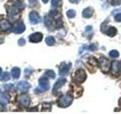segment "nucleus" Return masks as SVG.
I'll use <instances>...</instances> for the list:
<instances>
[{
  "label": "nucleus",
  "instance_id": "f257e3e1",
  "mask_svg": "<svg viewBox=\"0 0 121 114\" xmlns=\"http://www.w3.org/2000/svg\"><path fill=\"white\" fill-rule=\"evenodd\" d=\"M39 86L35 89L36 94H39L42 92H44V91H46L49 89L48 80L46 77H45V76H43V77H41L39 78Z\"/></svg>",
  "mask_w": 121,
  "mask_h": 114
},
{
  "label": "nucleus",
  "instance_id": "f03ea898",
  "mask_svg": "<svg viewBox=\"0 0 121 114\" xmlns=\"http://www.w3.org/2000/svg\"><path fill=\"white\" fill-rule=\"evenodd\" d=\"M24 5L21 2H16L12 6L9 7L8 9V14L10 17L16 16L18 14V13L23 9Z\"/></svg>",
  "mask_w": 121,
  "mask_h": 114
},
{
  "label": "nucleus",
  "instance_id": "7ed1b4c3",
  "mask_svg": "<svg viewBox=\"0 0 121 114\" xmlns=\"http://www.w3.org/2000/svg\"><path fill=\"white\" fill-rule=\"evenodd\" d=\"M98 64H99V67L101 68V70L104 73H108V72L111 69V62L108 59L105 58V57L102 56L98 60Z\"/></svg>",
  "mask_w": 121,
  "mask_h": 114
},
{
  "label": "nucleus",
  "instance_id": "20e7f679",
  "mask_svg": "<svg viewBox=\"0 0 121 114\" xmlns=\"http://www.w3.org/2000/svg\"><path fill=\"white\" fill-rule=\"evenodd\" d=\"M86 79V73L82 68H79L76 71L73 75V81L77 83H82Z\"/></svg>",
  "mask_w": 121,
  "mask_h": 114
},
{
  "label": "nucleus",
  "instance_id": "39448f33",
  "mask_svg": "<svg viewBox=\"0 0 121 114\" xmlns=\"http://www.w3.org/2000/svg\"><path fill=\"white\" fill-rule=\"evenodd\" d=\"M72 102H73V97L69 94H67L59 99L58 104L60 107H67L72 104Z\"/></svg>",
  "mask_w": 121,
  "mask_h": 114
},
{
  "label": "nucleus",
  "instance_id": "423d86ee",
  "mask_svg": "<svg viewBox=\"0 0 121 114\" xmlns=\"http://www.w3.org/2000/svg\"><path fill=\"white\" fill-rule=\"evenodd\" d=\"M71 63H68V64H66L63 62L61 65H60V68H59V73L60 75H65L68 73V71H69L70 68L71 67Z\"/></svg>",
  "mask_w": 121,
  "mask_h": 114
},
{
  "label": "nucleus",
  "instance_id": "0eeeda50",
  "mask_svg": "<svg viewBox=\"0 0 121 114\" xmlns=\"http://www.w3.org/2000/svg\"><path fill=\"white\" fill-rule=\"evenodd\" d=\"M30 22H31V24H36L41 21V18L39 17V15L36 12L32 11V12L30 13Z\"/></svg>",
  "mask_w": 121,
  "mask_h": 114
},
{
  "label": "nucleus",
  "instance_id": "6e6552de",
  "mask_svg": "<svg viewBox=\"0 0 121 114\" xmlns=\"http://www.w3.org/2000/svg\"><path fill=\"white\" fill-rule=\"evenodd\" d=\"M30 87V84L28 83L27 81H20L17 85V88L18 90L20 91H22V92H24V91H26Z\"/></svg>",
  "mask_w": 121,
  "mask_h": 114
},
{
  "label": "nucleus",
  "instance_id": "1a4fd4ad",
  "mask_svg": "<svg viewBox=\"0 0 121 114\" xmlns=\"http://www.w3.org/2000/svg\"><path fill=\"white\" fill-rule=\"evenodd\" d=\"M43 40V34L39 32L34 33L30 36V41L31 43H38Z\"/></svg>",
  "mask_w": 121,
  "mask_h": 114
},
{
  "label": "nucleus",
  "instance_id": "9d476101",
  "mask_svg": "<svg viewBox=\"0 0 121 114\" xmlns=\"http://www.w3.org/2000/svg\"><path fill=\"white\" fill-rule=\"evenodd\" d=\"M66 83V79L65 78H60L58 80V81H57L55 84V85H54V87H53V93H56L57 92V90H58V89H60V87H61L64 84Z\"/></svg>",
  "mask_w": 121,
  "mask_h": 114
},
{
  "label": "nucleus",
  "instance_id": "9b49d317",
  "mask_svg": "<svg viewBox=\"0 0 121 114\" xmlns=\"http://www.w3.org/2000/svg\"><path fill=\"white\" fill-rule=\"evenodd\" d=\"M19 103L24 106H28L30 103V99L26 95H21L19 97Z\"/></svg>",
  "mask_w": 121,
  "mask_h": 114
},
{
  "label": "nucleus",
  "instance_id": "f8f14e48",
  "mask_svg": "<svg viewBox=\"0 0 121 114\" xmlns=\"http://www.w3.org/2000/svg\"><path fill=\"white\" fill-rule=\"evenodd\" d=\"M44 21H45V25L47 26V28H48L49 29L52 30L54 28V27L55 26L54 24V21H53V18L51 16H45V19H44Z\"/></svg>",
  "mask_w": 121,
  "mask_h": 114
},
{
  "label": "nucleus",
  "instance_id": "ddd939ff",
  "mask_svg": "<svg viewBox=\"0 0 121 114\" xmlns=\"http://www.w3.org/2000/svg\"><path fill=\"white\" fill-rule=\"evenodd\" d=\"M25 30V25L22 22L18 23L17 24L15 25V27L13 29V32L16 33H21Z\"/></svg>",
  "mask_w": 121,
  "mask_h": 114
},
{
  "label": "nucleus",
  "instance_id": "4468645a",
  "mask_svg": "<svg viewBox=\"0 0 121 114\" xmlns=\"http://www.w3.org/2000/svg\"><path fill=\"white\" fill-rule=\"evenodd\" d=\"M93 13H94V9L92 8L89 7V8H86V9H85L82 11V16L86 18H89L92 16Z\"/></svg>",
  "mask_w": 121,
  "mask_h": 114
},
{
  "label": "nucleus",
  "instance_id": "2eb2a0df",
  "mask_svg": "<svg viewBox=\"0 0 121 114\" xmlns=\"http://www.w3.org/2000/svg\"><path fill=\"white\" fill-rule=\"evenodd\" d=\"M113 71L116 74H121V62H113L112 64Z\"/></svg>",
  "mask_w": 121,
  "mask_h": 114
},
{
  "label": "nucleus",
  "instance_id": "dca6fc26",
  "mask_svg": "<svg viewBox=\"0 0 121 114\" xmlns=\"http://www.w3.org/2000/svg\"><path fill=\"white\" fill-rule=\"evenodd\" d=\"M0 28H1L2 30H9L11 28V25L7 20L3 19V20L0 21Z\"/></svg>",
  "mask_w": 121,
  "mask_h": 114
},
{
  "label": "nucleus",
  "instance_id": "f3484780",
  "mask_svg": "<svg viewBox=\"0 0 121 114\" xmlns=\"http://www.w3.org/2000/svg\"><path fill=\"white\" fill-rule=\"evenodd\" d=\"M8 102H9V97L7 95L4 93H0V104L5 106Z\"/></svg>",
  "mask_w": 121,
  "mask_h": 114
},
{
  "label": "nucleus",
  "instance_id": "a211bd4d",
  "mask_svg": "<svg viewBox=\"0 0 121 114\" xmlns=\"http://www.w3.org/2000/svg\"><path fill=\"white\" fill-rule=\"evenodd\" d=\"M11 75H12L14 78H18L21 75V69L17 67L12 68V70H11Z\"/></svg>",
  "mask_w": 121,
  "mask_h": 114
},
{
  "label": "nucleus",
  "instance_id": "6ab92c4d",
  "mask_svg": "<svg viewBox=\"0 0 121 114\" xmlns=\"http://www.w3.org/2000/svg\"><path fill=\"white\" fill-rule=\"evenodd\" d=\"M117 32V30L113 28V27H111V28H108V30H106V33L108 34L109 37H114Z\"/></svg>",
  "mask_w": 121,
  "mask_h": 114
},
{
  "label": "nucleus",
  "instance_id": "aec40b11",
  "mask_svg": "<svg viewBox=\"0 0 121 114\" xmlns=\"http://www.w3.org/2000/svg\"><path fill=\"white\" fill-rule=\"evenodd\" d=\"M89 49V50H90V51H95V50H96L97 49V46L96 45H95V44H91L90 46H86V45H84L83 47L81 48V49Z\"/></svg>",
  "mask_w": 121,
  "mask_h": 114
},
{
  "label": "nucleus",
  "instance_id": "412c9836",
  "mask_svg": "<svg viewBox=\"0 0 121 114\" xmlns=\"http://www.w3.org/2000/svg\"><path fill=\"white\" fill-rule=\"evenodd\" d=\"M45 43L48 46H53L55 43V40L53 37H48L46 39H45Z\"/></svg>",
  "mask_w": 121,
  "mask_h": 114
},
{
  "label": "nucleus",
  "instance_id": "4be33fe9",
  "mask_svg": "<svg viewBox=\"0 0 121 114\" xmlns=\"http://www.w3.org/2000/svg\"><path fill=\"white\" fill-rule=\"evenodd\" d=\"M62 5V0H52V5L53 7H60Z\"/></svg>",
  "mask_w": 121,
  "mask_h": 114
},
{
  "label": "nucleus",
  "instance_id": "5701e85b",
  "mask_svg": "<svg viewBox=\"0 0 121 114\" xmlns=\"http://www.w3.org/2000/svg\"><path fill=\"white\" fill-rule=\"evenodd\" d=\"M10 79V75L9 72H4L3 75H2L1 77V81H8V80Z\"/></svg>",
  "mask_w": 121,
  "mask_h": 114
},
{
  "label": "nucleus",
  "instance_id": "b1692460",
  "mask_svg": "<svg viewBox=\"0 0 121 114\" xmlns=\"http://www.w3.org/2000/svg\"><path fill=\"white\" fill-rule=\"evenodd\" d=\"M67 16L69 18H73L76 16V11L74 10H68L67 11Z\"/></svg>",
  "mask_w": 121,
  "mask_h": 114
},
{
  "label": "nucleus",
  "instance_id": "393cba45",
  "mask_svg": "<svg viewBox=\"0 0 121 114\" xmlns=\"http://www.w3.org/2000/svg\"><path fill=\"white\" fill-rule=\"evenodd\" d=\"M45 75H46L48 77H49L50 78H55V73L54 71L52 70H48L45 72Z\"/></svg>",
  "mask_w": 121,
  "mask_h": 114
},
{
  "label": "nucleus",
  "instance_id": "a878e982",
  "mask_svg": "<svg viewBox=\"0 0 121 114\" xmlns=\"http://www.w3.org/2000/svg\"><path fill=\"white\" fill-rule=\"evenodd\" d=\"M110 56L112 57V58H117V57L119 56V52L117 50H112L110 52Z\"/></svg>",
  "mask_w": 121,
  "mask_h": 114
},
{
  "label": "nucleus",
  "instance_id": "bb28decb",
  "mask_svg": "<svg viewBox=\"0 0 121 114\" xmlns=\"http://www.w3.org/2000/svg\"><path fill=\"white\" fill-rule=\"evenodd\" d=\"M120 4H121V0H112L111 1V5L113 6L120 5Z\"/></svg>",
  "mask_w": 121,
  "mask_h": 114
},
{
  "label": "nucleus",
  "instance_id": "cd10ccee",
  "mask_svg": "<svg viewBox=\"0 0 121 114\" xmlns=\"http://www.w3.org/2000/svg\"><path fill=\"white\" fill-rule=\"evenodd\" d=\"M18 44H19V46H24V45H25L26 44V40H25V39L24 38H21L20 40H18Z\"/></svg>",
  "mask_w": 121,
  "mask_h": 114
},
{
  "label": "nucleus",
  "instance_id": "c85d7f7f",
  "mask_svg": "<svg viewBox=\"0 0 121 114\" xmlns=\"http://www.w3.org/2000/svg\"><path fill=\"white\" fill-rule=\"evenodd\" d=\"M114 19H115V21L117 22H121V13L117 14L115 16Z\"/></svg>",
  "mask_w": 121,
  "mask_h": 114
},
{
  "label": "nucleus",
  "instance_id": "c756f323",
  "mask_svg": "<svg viewBox=\"0 0 121 114\" xmlns=\"http://www.w3.org/2000/svg\"><path fill=\"white\" fill-rule=\"evenodd\" d=\"M24 72H25V75H26L29 76L30 74L32 73V70H31V69H30V68H26V69L24 70Z\"/></svg>",
  "mask_w": 121,
  "mask_h": 114
},
{
  "label": "nucleus",
  "instance_id": "7c9ffc66",
  "mask_svg": "<svg viewBox=\"0 0 121 114\" xmlns=\"http://www.w3.org/2000/svg\"><path fill=\"white\" fill-rule=\"evenodd\" d=\"M43 109H51V104H43Z\"/></svg>",
  "mask_w": 121,
  "mask_h": 114
},
{
  "label": "nucleus",
  "instance_id": "2f4dec72",
  "mask_svg": "<svg viewBox=\"0 0 121 114\" xmlns=\"http://www.w3.org/2000/svg\"><path fill=\"white\" fill-rule=\"evenodd\" d=\"M12 87H13V85H11V84H9V85H5V89L9 90H11V88H12Z\"/></svg>",
  "mask_w": 121,
  "mask_h": 114
},
{
  "label": "nucleus",
  "instance_id": "473e14b6",
  "mask_svg": "<svg viewBox=\"0 0 121 114\" xmlns=\"http://www.w3.org/2000/svg\"><path fill=\"white\" fill-rule=\"evenodd\" d=\"M29 2L30 4V5H34L35 4H36L37 0H29Z\"/></svg>",
  "mask_w": 121,
  "mask_h": 114
},
{
  "label": "nucleus",
  "instance_id": "72a5a7b5",
  "mask_svg": "<svg viewBox=\"0 0 121 114\" xmlns=\"http://www.w3.org/2000/svg\"><path fill=\"white\" fill-rule=\"evenodd\" d=\"M70 2L71 3H78L79 2V0H70Z\"/></svg>",
  "mask_w": 121,
  "mask_h": 114
},
{
  "label": "nucleus",
  "instance_id": "f704fd0d",
  "mask_svg": "<svg viewBox=\"0 0 121 114\" xmlns=\"http://www.w3.org/2000/svg\"><path fill=\"white\" fill-rule=\"evenodd\" d=\"M43 2L44 3H47V2H48V0H43Z\"/></svg>",
  "mask_w": 121,
  "mask_h": 114
},
{
  "label": "nucleus",
  "instance_id": "c9c22d12",
  "mask_svg": "<svg viewBox=\"0 0 121 114\" xmlns=\"http://www.w3.org/2000/svg\"><path fill=\"white\" fill-rule=\"evenodd\" d=\"M1 74H2V68H0V75H1Z\"/></svg>",
  "mask_w": 121,
  "mask_h": 114
}]
</instances>
